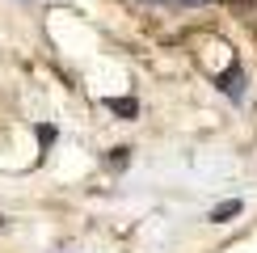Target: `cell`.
<instances>
[{"label": "cell", "mask_w": 257, "mask_h": 253, "mask_svg": "<svg viewBox=\"0 0 257 253\" xmlns=\"http://www.w3.org/2000/svg\"><path fill=\"white\" fill-rule=\"evenodd\" d=\"M0 224H5V215H0Z\"/></svg>", "instance_id": "6da1fadb"}]
</instances>
